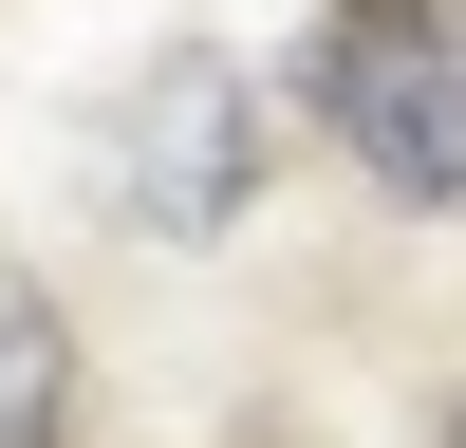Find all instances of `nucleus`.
Returning a JSON list of instances; mask_svg holds the SVG:
<instances>
[{
    "instance_id": "39448f33",
    "label": "nucleus",
    "mask_w": 466,
    "mask_h": 448,
    "mask_svg": "<svg viewBox=\"0 0 466 448\" xmlns=\"http://www.w3.org/2000/svg\"><path fill=\"white\" fill-rule=\"evenodd\" d=\"M336 19H392V0H336Z\"/></svg>"
},
{
    "instance_id": "20e7f679",
    "label": "nucleus",
    "mask_w": 466,
    "mask_h": 448,
    "mask_svg": "<svg viewBox=\"0 0 466 448\" xmlns=\"http://www.w3.org/2000/svg\"><path fill=\"white\" fill-rule=\"evenodd\" d=\"M430 448H466V392H448V430H430Z\"/></svg>"
},
{
    "instance_id": "f03ea898",
    "label": "nucleus",
    "mask_w": 466,
    "mask_h": 448,
    "mask_svg": "<svg viewBox=\"0 0 466 448\" xmlns=\"http://www.w3.org/2000/svg\"><path fill=\"white\" fill-rule=\"evenodd\" d=\"M318 112L392 206H466V19L448 0H392V19L318 37Z\"/></svg>"
},
{
    "instance_id": "f257e3e1",
    "label": "nucleus",
    "mask_w": 466,
    "mask_h": 448,
    "mask_svg": "<svg viewBox=\"0 0 466 448\" xmlns=\"http://www.w3.org/2000/svg\"><path fill=\"white\" fill-rule=\"evenodd\" d=\"M112 206H131L149 243H224V224L261 206V94H243V56L168 37V56L112 94Z\"/></svg>"
},
{
    "instance_id": "7ed1b4c3",
    "label": "nucleus",
    "mask_w": 466,
    "mask_h": 448,
    "mask_svg": "<svg viewBox=\"0 0 466 448\" xmlns=\"http://www.w3.org/2000/svg\"><path fill=\"white\" fill-rule=\"evenodd\" d=\"M75 430V336H56V299L0 261V448H56Z\"/></svg>"
}]
</instances>
